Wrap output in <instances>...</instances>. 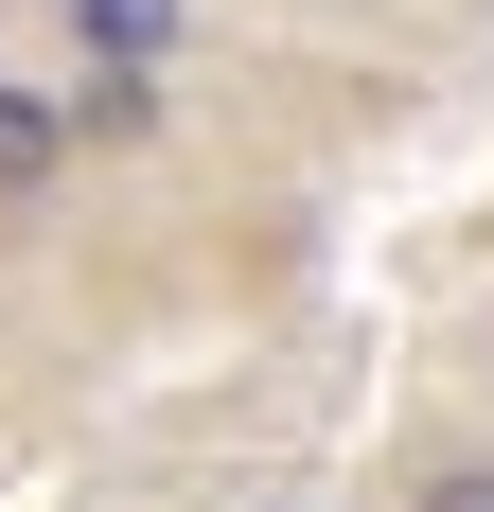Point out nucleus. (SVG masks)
Returning <instances> with one entry per match:
<instances>
[{
    "instance_id": "1",
    "label": "nucleus",
    "mask_w": 494,
    "mask_h": 512,
    "mask_svg": "<svg viewBox=\"0 0 494 512\" xmlns=\"http://www.w3.org/2000/svg\"><path fill=\"white\" fill-rule=\"evenodd\" d=\"M71 71H0V212H53L71 195Z\"/></svg>"
},
{
    "instance_id": "2",
    "label": "nucleus",
    "mask_w": 494,
    "mask_h": 512,
    "mask_svg": "<svg viewBox=\"0 0 494 512\" xmlns=\"http://www.w3.org/2000/svg\"><path fill=\"white\" fill-rule=\"evenodd\" d=\"M71 71H177L195 53V0H53Z\"/></svg>"
},
{
    "instance_id": "3",
    "label": "nucleus",
    "mask_w": 494,
    "mask_h": 512,
    "mask_svg": "<svg viewBox=\"0 0 494 512\" xmlns=\"http://www.w3.org/2000/svg\"><path fill=\"white\" fill-rule=\"evenodd\" d=\"M177 124V71H71V142H159Z\"/></svg>"
},
{
    "instance_id": "4",
    "label": "nucleus",
    "mask_w": 494,
    "mask_h": 512,
    "mask_svg": "<svg viewBox=\"0 0 494 512\" xmlns=\"http://www.w3.org/2000/svg\"><path fill=\"white\" fill-rule=\"evenodd\" d=\"M406 512H494V460H442V477H424Z\"/></svg>"
},
{
    "instance_id": "5",
    "label": "nucleus",
    "mask_w": 494,
    "mask_h": 512,
    "mask_svg": "<svg viewBox=\"0 0 494 512\" xmlns=\"http://www.w3.org/2000/svg\"><path fill=\"white\" fill-rule=\"evenodd\" d=\"M230 512H318V495H230Z\"/></svg>"
}]
</instances>
